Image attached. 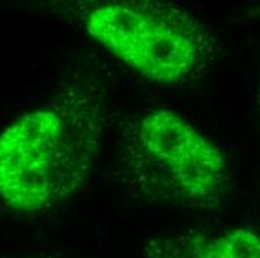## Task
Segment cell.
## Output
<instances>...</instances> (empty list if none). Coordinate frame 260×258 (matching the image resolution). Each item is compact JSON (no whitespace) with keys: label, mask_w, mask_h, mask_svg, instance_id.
Listing matches in <instances>:
<instances>
[{"label":"cell","mask_w":260,"mask_h":258,"mask_svg":"<svg viewBox=\"0 0 260 258\" xmlns=\"http://www.w3.org/2000/svg\"><path fill=\"white\" fill-rule=\"evenodd\" d=\"M109 91L98 69L66 78L48 103L0 134V199L20 212L50 210L77 194L98 164Z\"/></svg>","instance_id":"6da1fadb"},{"label":"cell","mask_w":260,"mask_h":258,"mask_svg":"<svg viewBox=\"0 0 260 258\" xmlns=\"http://www.w3.org/2000/svg\"><path fill=\"white\" fill-rule=\"evenodd\" d=\"M112 173L139 202L199 213L221 206L231 183L221 148L163 107L145 109L121 123Z\"/></svg>","instance_id":"7a4b0ae2"},{"label":"cell","mask_w":260,"mask_h":258,"mask_svg":"<svg viewBox=\"0 0 260 258\" xmlns=\"http://www.w3.org/2000/svg\"><path fill=\"white\" fill-rule=\"evenodd\" d=\"M82 26L105 51L144 79L184 85L199 79L220 52V41L202 20L175 3L99 2Z\"/></svg>","instance_id":"3957f363"},{"label":"cell","mask_w":260,"mask_h":258,"mask_svg":"<svg viewBox=\"0 0 260 258\" xmlns=\"http://www.w3.org/2000/svg\"><path fill=\"white\" fill-rule=\"evenodd\" d=\"M144 258H260V230L242 226L218 234L157 236L142 248Z\"/></svg>","instance_id":"277c9868"},{"label":"cell","mask_w":260,"mask_h":258,"mask_svg":"<svg viewBox=\"0 0 260 258\" xmlns=\"http://www.w3.org/2000/svg\"><path fill=\"white\" fill-rule=\"evenodd\" d=\"M31 258H52V257H31Z\"/></svg>","instance_id":"5b68a950"},{"label":"cell","mask_w":260,"mask_h":258,"mask_svg":"<svg viewBox=\"0 0 260 258\" xmlns=\"http://www.w3.org/2000/svg\"><path fill=\"white\" fill-rule=\"evenodd\" d=\"M259 103H260V85H259Z\"/></svg>","instance_id":"8992f818"}]
</instances>
